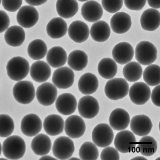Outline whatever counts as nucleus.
I'll list each match as a JSON object with an SVG mask.
<instances>
[{
	"mask_svg": "<svg viewBox=\"0 0 160 160\" xmlns=\"http://www.w3.org/2000/svg\"><path fill=\"white\" fill-rule=\"evenodd\" d=\"M26 146L24 139L19 136L8 137L2 144V153L9 160H19L24 157Z\"/></svg>",
	"mask_w": 160,
	"mask_h": 160,
	"instance_id": "1",
	"label": "nucleus"
},
{
	"mask_svg": "<svg viewBox=\"0 0 160 160\" xmlns=\"http://www.w3.org/2000/svg\"><path fill=\"white\" fill-rule=\"evenodd\" d=\"M29 62L22 57H14L8 62L6 66L7 75L15 81H20L30 72Z\"/></svg>",
	"mask_w": 160,
	"mask_h": 160,
	"instance_id": "2",
	"label": "nucleus"
},
{
	"mask_svg": "<svg viewBox=\"0 0 160 160\" xmlns=\"http://www.w3.org/2000/svg\"><path fill=\"white\" fill-rule=\"evenodd\" d=\"M129 85L123 78H113L108 80L105 86V93L108 98L118 100L126 97L129 93Z\"/></svg>",
	"mask_w": 160,
	"mask_h": 160,
	"instance_id": "3",
	"label": "nucleus"
},
{
	"mask_svg": "<svg viewBox=\"0 0 160 160\" xmlns=\"http://www.w3.org/2000/svg\"><path fill=\"white\" fill-rule=\"evenodd\" d=\"M135 58L139 64L148 66L157 60L158 50L153 43L143 41L139 42L135 49Z\"/></svg>",
	"mask_w": 160,
	"mask_h": 160,
	"instance_id": "4",
	"label": "nucleus"
},
{
	"mask_svg": "<svg viewBox=\"0 0 160 160\" xmlns=\"http://www.w3.org/2000/svg\"><path fill=\"white\" fill-rule=\"evenodd\" d=\"M12 92L15 100L24 105L31 103L36 95L34 86L29 81H20L17 82L13 87Z\"/></svg>",
	"mask_w": 160,
	"mask_h": 160,
	"instance_id": "5",
	"label": "nucleus"
},
{
	"mask_svg": "<svg viewBox=\"0 0 160 160\" xmlns=\"http://www.w3.org/2000/svg\"><path fill=\"white\" fill-rule=\"evenodd\" d=\"M52 150L53 154L58 160H68L74 152V144L69 137H59L53 142Z\"/></svg>",
	"mask_w": 160,
	"mask_h": 160,
	"instance_id": "6",
	"label": "nucleus"
},
{
	"mask_svg": "<svg viewBox=\"0 0 160 160\" xmlns=\"http://www.w3.org/2000/svg\"><path fill=\"white\" fill-rule=\"evenodd\" d=\"M114 144L118 152L126 154L135 152L137 142L132 131L123 130L115 136Z\"/></svg>",
	"mask_w": 160,
	"mask_h": 160,
	"instance_id": "7",
	"label": "nucleus"
},
{
	"mask_svg": "<svg viewBox=\"0 0 160 160\" xmlns=\"http://www.w3.org/2000/svg\"><path fill=\"white\" fill-rule=\"evenodd\" d=\"M92 139L93 142L99 148L108 146L114 140L112 128L107 123L99 124L93 130Z\"/></svg>",
	"mask_w": 160,
	"mask_h": 160,
	"instance_id": "8",
	"label": "nucleus"
},
{
	"mask_svg": "<svg viewBox=\"0 0 160 160\" xmlns=\"http://www.w3.org/2000/svg\"><path fill=\"white\" fill-rule=\"evenodd\" d=\"M78 109L81 117L91 119L98 114L100 107L96 99L89 95H86L82 97L78 101Z\"/></svg>",
	"mask_w": 160,
	"mask_h": 160,
	"instance_id": "9",
	"label": "nucleus"
},
{
	"mask_svg": "<svg viewBox=\"0 0 160 160\" xmlns=\"http://www.w3.org/2000/svg\"><path fill=\"white\" fill-rule=\"evenodd\" d=\"M75 74L73 70L68 66L58 68L53 73L52 81L57 88L67 89L73 86Z\"/></svg>",
	"mask_w": 160,
	"mask_h": 160,
	"instance_id": "10",
	"label": "nucleus"
},
{
	"mask_svg": "<svg viewBox=\"0 0 160 160\" xmlns=\"http://www.w3.org/2000/svg\"><path fill=\"white\" fill-rule=\"evenodd\" d=\"M86 130V123L80 116L73 115L66 120L64 130L69 138H79L83 136Z\"/></svg>",
	"mask_w": 160,
	"mask_h": 160,
	"instance_id": "11",
	"label": "nucleus"
},
{
	"mask_svg": "<svg viewBox=\"0 0 160 160\" xmlns=\"http://www.w3.org/2000/svg\"><path fill=\"white\" fill-rule=\"evenodd\" d=\"M151 94L150 88L144 82H135L129 90L130 100L137 105L145 104L151 98Z\"/></svg>",
	"mask_w": 160,
	"mask_h": 160,
	"instance_id": "12",
	"label": "nucleus"
},
{
	"mask_svg": "<svg viewBox=\"0 0 160 160\" xmlns=\"http://www.w3.org/2000/svg\"><path fill=\"white\" fill-rule=\"evenodd\" d=\"M58 91L56 86L50 82H44L38 86L36 91L37 100L41 105L49 106L56 100Z\"/></svg>",
	"mask_w": 160,
	"mask_h": 160,
	"instance_id": "13",
	"label": "nucleus"
},
{
	"mask_svg": "<svg viewBox=\"0 0 160 160\" xmlns=\"http://www.w3.org/2000/svg\"><path fill=\"white\" fill-rule=\"evenodd\" d=\"M17 22L22 28H30L39 19V13L35 8L31 6L22 7L17 14Z\"/></svg>",
	"mask_w": 160,
	"mask_h": 160,
	"instance_id": "14",
	"label": "nucleus"
},
{
	"mask_svg": "<svg viewBox=\"0 0 160 160\" xmlns=\"http://www.w3.org/2000/svg\"><path fill=\"white\" fill-rule=\"evenodd\" d=\"M42 121L35 114L26 115L22 118L20 129L26 136L32 137L38 135L42 129Z\"/></svg>",
	"mask_w": 160,
	"mask_h": 160,
	"instance_id": "15",
	"label": "nucleus"
},
{
	"mask_svg": "<svg viewBox=\"0 0 160 160\" xmlns=\"http://www.w3.org/2000/svg\"><path fill=\"white\" fill-rule=\"evenodd\" d=\"M132 132L138 136H145L151 132L153 123L151 118L144 114L138 115L133 117L130 122Z\"/></svg>",
	"mask_w": 160,
	"mask_h": 160,
	"instance_id": "16",
	"label": "nucleus"
},
{
	"mask_svg": "<svg viewBox=\"0 0 160 160\" xmlns=\"http://www.w3.org/2000/svg\"><path fill=\"white\" fill-rule=\"evenodd\" d=\"M135 55V50L128 42H120L113 48L112 56L115 62L120 65H125L131 62Z\"/></svg>",
	"mask_w": 160,
	"mask_h": 160,
	"instance_id": "17",
	"label": "nucleus"
},
{
	"mask_svg": "<svg viewBox=\"0 0 160 160\" xmlns=\"http://www.w3.org/2000/svg\"><path fill=\"white\" fill-rule=\"evenodd\" d=\"M81 14L84 20L90 22L99 21L103 15V9L96 1H87L81 8Z\"/></svg>",
	"mask_w": 160,
	"mask_h": 160,
	"instance_id": "18",
	"label": "nucleus"
},
{
	"mask_svg": "<svg viewBox=\"0 0 160 160\" xmlns=\"http://www.w3.org/2000/svg\"><path fill=\"white\" fill-rule=\"evenodd\" d=\"M68 34L74 42L78 43H83L89 37V28L84 22L76 20L70 24L68 28Z\"/></svg>",
	"mask_w": 160,
	"mask_h": 160,
	"instance_id": "19",
	"label": "nucleus"
},
{
	"mask_svg": "<svg viewBox=\"0 0 160 160\" xmlns=\"http://www.w3.org/2000/svg\"><path fill=\"white\" fill-rule=\"evenodd\" d=\"M77 100L74 95L64 93L59 95L56 100V108L59 113L64 115H70L74 113L77 108Z\"/></svg>",
	"mask_w": 160,
	"mask_h": 160,
	"instance_id": "20",
	"label": "nucleus"
},
{
	"mask_svg": "<svg viewBox=\"0 0 160 160\" xmlns=\"http://www.w3.org/2000/svg\"><path fill=\"white\" fill-rule=\"evenodd\" d=\"M130 122L129 113L121 108L114 109L109 115V126L114 130L120 131L126 129L129 125Z\"/></svg>",
	"mask_w": 160,
	"mask_h": 160,
	"instance_id": "21",
	"label": "nucleus"
},
{
	"mask_svg": "<svg viewBox=\"0 0 160 160\" xmlns=\"http://www.w3.org/2000/svg\"><path fill=\"white\" fill-rule=\"evenodd\" d=\"M131 25V17L127 13L118 12L111 18V29L117 34H122L127 33L130 29Z\"/></svg>",
	"mask_w": 160,
	"mask_h": 160,
	"instance_id": "22",
	"label": "nucleus"
},
{
	"mask_svg": "<svg viewBox=\"0 0 160 160\" xmlns=\"http://www.w3.org/2000/svg\"><path fill=\"white\" fill-rule=\"evenodd\" d=\"M29 73L31 78L34 81L43 83L50 78L51 69L47 62L42 60H38L31 66Z\"/></svg>",
	"mask_w": 160,
	"mask_h": 160,
	"instance_id": "23",
	"label": "nucleus"
},
{
	"mask_svg": "<svg viewBox=\"0 0 160 160\" xmlns=\"http://www.w3.org/2000/svg\"><path fill=\"white\" fill-rule=\"evenodd\" d=\"M65 122L60 115L51 114L46 117L44 120L43 126L48 135L56 136L63 132Z\"/></svg>",
	"mask_w": 160,
	"mask_h": 160,
	"instance_id": "24",
	"label": "nucleus"
},
{
	"mask_svg": "<svg viewBox=\"0 0 160 160\" xmlns=\"http://www.w3.org/2000/svg\"><path fill=\"white\" fill-rule=\"evenodd\" d=\"M140 25L142 29L147 31H154L158 29L160 24V13L158 10L149 8L142 13Z\"/></svg>",
	"mask_w": 160,
	"mask_h": 160,
	"instance_id": "25",
	"label": "nucleus"
},
{
	"mask_svg": "<svg viewBox=\"0 0 160 160\" xmlns=\"http://www.w3.org/2000/svg\"><path fill=\"white\" fill-rule=\"evenodd\" d=\"M31 148L34 154L43 156L49 153L52 148V142L49 137L44 133L35 136L31 142Z\"/></svg>",
	"mask_w": 160,
	"mask_h": 160,
	"instance_id": "26",
	"label": "nucleus"
},
{
	"mask_svg": "<svg viewBox=\"0 0 160 160\" xmlns=\"http://www.w3.org/2000/svg\"><path fill=\"white\" fill-rule=\"evenodd\" d=\"M46 31L50 38L58 39L64 37L68 32L66 22L61 17H55L50 20L47 24Z\"/></svg>",
	"mask_w": 160,
	"mask_h": 160,
	"instance_id": "27",
	"label": "nucleus"
},
{
	"mask_svg": "<svg viewBox=\"0 0 160 160\" xmlns=\"http://www.w3.org/2000/svg\"><path fill=\"white\" fill-rule=\"evenodd\" d=\"M98 87V80L96 76L92 73H85L80 77L78 80V90L84 95L94 93L96 92Z\"/></svg>",
	"mask_w": 160,
	"mask_h": 160,
	"instance_id": "28",
	"label": "nucleus"
},
{
	"mask_svg": "<svg viewBox=\"0 0 160 160\" xmlns=\"http://www.w3.org/2000/svg\"><path fill=\"white\" fill-rule=\"evenodd\" d=\"M47 61L51 68H61L65 65L68 61L67 53L61 47L51 48L48 51Z\"/></svg>",
	"mask_w": 160,
	"mask_h": 160,
	"instance_id": "29",
	"label": "nucleus"
},
{
	"mask_svg": "<svg viewBox=\"0 0 160 160\" xmlns=\"http://www.w3.org/2000/svg\"><path fill=\"white\" fill-rule=\"evenodd\" d=\"M4 40L6 43L13 47L22 46L25 40V32L20 26H12L6 31Z\"/></svg>",
	"mask_w": 160,
	"mask_h": 160,
	"instance_id": "30",
	"label": "nucleus"
},
{
	"mask_svg": "<svg viewBox=\"0 0 160 160\" xmlns=\"http://www.w3.org/2000/svg\"><path fill=\"white\" fill-rule=\"evenodd\" d=\"M111 28L108 22L99 20L91 26L90 34L93 40L98 42H105L111 35Z\"/></svg>",
	"mask_w": 160,
	"mask_h": 160,
	"instance_id": "31",
	"label": "nucleus"
},
{
	"mask_svg": "<svg viewBox=\"0 0 160 160\" xmlns=\"http://www.w3.org/2000/svg\"><path fill=\"white\" fill-rule=\"evenodd\" d=\"M56 10L62 18H71L78 12V4L75 0H58L56 2Z\"/></svg>",
	"mask_w": 160,
	"mask_h": 160,
	"instance_id": "32",
	"label": "nucleus"
},
{
	"mask_svg": "<svg viewBox=\"0 0 160 160\" xmlns=\"http://www.w3.org/2000/svg\"><path fill=\"white\" fill-rule=\"evenodd\" d=\"M68 65L72 70L82 71L87 67L88 63V57L87 53L80 50H75L71 52L68 58Z\"/></svg>",
	"mask_w": 160,
	"mask_h": 160,
	"instance_id": "33",
	"label": "nucleus"
},
{
	"mask_svg": "<svg viewBox=\"0 0 160 160\" xmlns=\"http://www.w3.org/2000/svg\"><path fill=\"white\" fill-rule=\"evenodd\" d=\"M98 72L102 78L111 80L114 78L118 72L117 62L110 58L102 59L98 65Z\"/></svg>",
	"mask_w": 160,
	"mask_h": 160,
	"instance_id": "34",
	"label": "nucleus"
},
{
	"mask_svg": "<svg viewBox=\"0 0 160 160\" xmlns=\"http://www.w3.org/2000/svg\"><path fill=\"white\" fill-rule=\"evenodd\" d=\"M48 51L47 44L41 39L33 40L28 46V55L33 60L42 59L47 55Z\"/></svg>",
	"mask_w": 160,
	"mask_h": 160,
	"instance_id": "35",
	"label": "nucleus"
},
{
	"mask_svg": "<svg viewBox=\"0 0 160 160\" xmlns=\"http://www.w3.org/2000/svg\"><path fill=\"white\" fill-rule=\"evenodd\" d=\"M138 152L144 157H151L156 153L158 150V143L152 137L142 136L137 142Z\"/></svg>",
	"mask_w": 160,
	"mask_h": 160,
	"instance_id": "36",
	"label": "nucleus"
},
{
	"mask_svg": "<svg viewBox=\"0 0 160 160\" xmlns=\"http://www.w3.org/2000/svg\"><path fill=\"white\" fill-rule=\"evenodd\" d=\"M123 75L126 80L130 82H136L142 77L143 71L138 62H130L126 64L123 68Z\"/></svg>",
	"mask_w": 160,
	"mask_h": 160,
	"instance_id": "37",
	"label": "nucleus"
},
{
	"mask_svg": "<svg viewBox=\"0 0 160 160\" xmlns=\"http://www.w3.org/2000/svg\"><path fill=\"white\" fill-rule=\"evenodd\" d=\"M143 78L148 86L154 87L160 83V66L156 64H151L143 72Z\"/></svg>",
	"mask_w": 160,
	"mask_h": 160,
	"instance_id": "38",
	"label": "nucleus"
},
{
	"mask_svg": "<svg viewBox=\"0 0 160 160\" xmlns=\"http://www.w3.org/2000/svg\"><path fill=\"white\" fill-rule=\"evenodd\" d=\"M78 155L81 160H96L98 158L99 153L93 142H86L80 147Z\"/></svg>",
	"mask_w": 160,
	"mask_h": 160,
	"instance_id": "39",
	"label": "nucleus"
},
{
	"mask_svg": "<svg viewBox=\"0 0 160 160\" xmlns=\"http://www.w3.org/2000/svg\"><path fill=\"white\" fill-rule=\"evenodd\" d=\"M1 132L2 138H7L11 136L15 129V123L12 118L7 114H1Z\"/></svg>",
	"mask_w": 160,
	"mask_h": 160,
	"instance_id": "40",
	"label": "nucleus"
},
{
	"mask_svg": "<svg viewBox=\"0 0 160 160\" xmlns=\"http://www.w3.org/2000/svg\"><path fill=\"white\" fill-rule=\"evenodd\" d=\"M123 1H102V8L104 10L111 13L118 12L122 8Z\"/></svg>",
	"mask_w": 160,
	"mask_h": 160,
	"instance_id": "41",
	"label": "nucleus"
},
{
	"mask_svg": "<svg viewBox=\"0 0 160 160\" xmlns=\"http://www.w3.org/2000/svg\"><path fill=\"white\" fill-rule=\"evenodd\" d=\"M100 159L102 160H120V154L116 148L107 146L104 148L100 154Z\"/></svg>",
	"mask_w": 160,
	"mask_h": 160,
	"instance_id": "42",
	"label": "nucleus"
},
{
	"mask_svg": "<svg viewBox=\"0 0 160 160\" xmlns=\"http://www.w3.org/2000/svg\"><path fill=\"white\" fill-rule=\"evenodd\" d=\"M2 6L4 9L11 12H14L20 9L22 4V0L19 1H2Z\"/></svg>",
	"mask_w": 160,
	"mask_h": 160,
	"instance_id": "43",
	"label": "nucleus"
},
{
	"mask_svg": "<svg viewBox=\"0 0 160 160\" xmlns=\"http://www.w3.org/2000/svg\"><path fill=\"white\" fill-rule=\"evenodd\" d=\"M146 1H124L123 3L128 9L133 11H140L146 4Z\"/></svg>",
	"mask_w": 160,
	"mask_h": 160,
	"instance_id": "44",
	"label": "nucleus"
},
{
	"mask_svg": "<svg viewBox=\"0 0 160 160\" xmlns=\"http://www.w3.org/2000/svg\"><path fill=\"white\" fill-rule=\"evenodd\" d=\"M0 14H1V20H0V25H1V28H0V32L1 33H3L4 32L7 31L9 27L10 20L9 17L7 13L5 11L3 10L0 11Z\"/></svg>",
	"mask_w": 160,
	"mask_h": 160,
	"instance_id": "45",
	"label": "nucleus"
},
{
	"mask_svg": "<svg viewBox=\"0 0 160 160\" xmlns=\"http://www.w3.org/2000/svg\"><path fill=\"white\" fill-rule=\"evenodd\" d=\"M160 85L155 86L151 94V98L153 104L157 107L160 106Z\"/></svg>",
	"mask_w": 160,
	"mask_h": 160,
	"instance_id": "46",
	"label": "nucleus"
},
{
	"mask_svg": "<svg viewBox=\"0 0 160 160\" xmlns=\"http://www.w3.org/2000/svg\"><path fill=\"white\" fill-rule=\"evenodd\" d=\"M25 2L29 4V6H38L42 5L43 4L46 3L47 2V0H26Z\"/></svg>",
	"mask_w": 160,
	"mask_h": 160,
	"instance_id": "47",
	"label": "nucleus"
},
{
	"mask_svg": "<svg viewBox=\"0 0 160 160\" xmlns=\"http://www.w3.org/2000/svg\"><path fill=\"white\" fill-rule=\"evenodd\" d=\"M148 4L149 7L152 8V9L157 10V9H160V1L156 0V1H148Z\"/></svg>",
	"mask_w": 160,
	"mask_h": 160,
	"instance_id": "48",
	"label": "nucleus"
},
{
	"mask_svg": "<svg viewBox=\"0 0 160 160\" xmlns=\"http://www.w3.org/2000/svg\"><path fill=\"white\" fill-rule=\"evenodd\" d=\"M40 160H57V158H53V157L49 156V155H43L42 156L41 158H40Z\"/></svg>",
	"mask_w": 160,
	"mask_h": 160,
	"instance_id": "49",
	"label": "nucleus"
},
{
	"mask_svg": "<svg viewBox=\"0 0 160 160\" xmlns=\"http://www.w3.org/2000/svg\"><path fill=\"white\" fill-rule=\"evenodd\" d=\"M132 160H147L148 159L143 157H136L133 158H131Z\"/></svg>",
	"mask_w": 160,
	"mask_h": 160,
	"instance_id": "50",
	"label": "nucleus"
},
{
	"mask_svg": "<svg viewBox=\"0 0 160 160\" xmlns=\"http://www.w3.org/2000/svg\"><path fill=\"white\" fill-rule=\"evenodd\" d=\"M68 160H80V158H69Z\"/></svg>",
	"mask_w": 160,
	"mask_h": 160,
	"instance_id": "51",
	"label": "nucleus"
},
{
	"mask_svg": "<svg viewBox=\"0 0 160 160\" xmlns=\"http://www.w3.org/2000/svg\"><path fill=\"white\" fill-rule=\"evenodd\" d=\"M2 153V145L1 144V154Z\"/></svg>",
	"mask_w": 160,
	"mask_h": 160,
	"instance_id": "52",
	"label": "nucleus"
},
{
	"mask_svg": "<svg viewBox=\"0 0 160 160\" xmlns=\"http://www.w3.org/2000/svg\"><path fill=\"white\" fill-rule=\"evenodd\" d=\"M6 159H8L7 158H1V160H6Z\"/></svg>",
	"mask_w": 160,
	"mask_h": 160,
	"instance_id": "53",
	"label": "nucleus"
},
{
	"mask_svg": "<svg viewBox=\"0 0 160 160\" xmlns=\"http://www.w3.org/2000/svg\"><path fill=\"white\" fill-rule=\"evenodd\" d=\"M80 2H86V1H80Z\"/></svg>",
	"mask_w": 160,
	"mask_h": 160,
	"instance_id": "54",
	"label": "nucleus"
}]
</instances>
